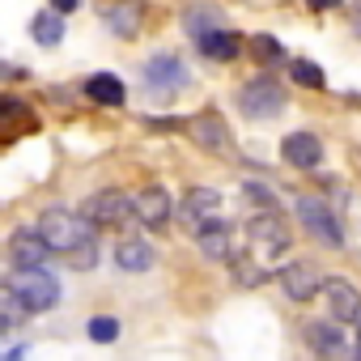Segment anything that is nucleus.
Segmentation results:
<instances>
[{
    "label": "nucleus",
    "instance_id": "nucleus-1",
    "mask_svg": "<svg viewBox=\"0 0 361 361\" xmlns=\"http://www.w3.org/2000/svg\"><path fill=\"white\" fill-rule=\"evenodd\" d=\"M35 230H39V238H43L51 251H60V255H77L81 247L94 243L90 221H85L81 213H73V209H47Z\"/></svg>",
    "mask_w": 361,
    "mask_h": 361
},
{
    "label": "nucleus",
    "instance_id": "nucleus-2",
    "mask_svg": "<svg viewBox=\"0 0 361 361\" xmlns=\"http://www.w3.org/2000/svg\"><path fill=\"white\" fill-rule=\"evenodd\" d=\"M5 289H9L30 314H43V310H51V306L60 302V281H56L47 268H13L9 281H5Z\"/></svg>",
    "mask_w": 361,
    "mask_h": 361
},
{
    "label": "nucleus",
    "instance_id": "nucleus-3",
    "mask_svg": "<svg viewBox=\"0 0 361 361\" xmlns=\"http://www.w3.org/2000/svg\"><path fill=\"white\" fill-rule=\"evenodd\" d=\"M81 217H85L90 226H98V230H123L128 221H136V209H132V196L106 188V192H94V196L85 200Z\"/></svg>",
    "mask_w": 361,
    "mask_h": 361
},
{
    "label": "nucleus",
    "instance_id": "nucleus-4",
    "mask_svg": "<svg viewBox=\"0 0 361 361\" xmlns=\"http://www.w3.org/2000/svg\"><path fill=\"white\" fill-rule=\"evenodd\" d=\"M298 221H302L306 234H310L314 243H323V247H340V243H344V230H340L336 213H331L327 200H319V196H302V200H298Z\"/></svg>",
    "mask_w": 361,
    "mask_h": 361
},
{
    "label": "nucleus",
    "instance_id": "nucleus-5",
    "mask_svg": "<svg viewBox=\"0 0 361 361\" xmlns=\"http://www.w3.org/2000/svg\"><path fill=\"white\" fill-rule=\"evenodd\" d=\"M238 106H243V115H251V119H272V115H281V106H285V90H281L272 77H255V81L243 85Z\"/></svg>",
    "mask_w": 361,
    "mask_h": 361
},
{
    "label": "nucleus",
    "instance_id": "nucleus-6",
    "mask_svg": "<svg viewBox=\"0 0 361 361\" xmlns=\"http://www.w3.org/2000/svg\"><path fill=\"white\" fill-rule=\"evenodd\" d=\"M178 217H183V226H188L192 234H200V230H209L213 221H221V196H217L213 188H192V192L183 196Z\"/></svg>",
    "mask_w": 361,
    "mask_h": 361
},
{
    "label": "nucleus",
    "instance_id": "nucleus-7",
    "mask_svg": "<svg viewBox=\"0 0 361 361\" xmlns=\"http://www.w3.org/2000/svg\"><path fill=\"white\" fill-rule=\"evenodd\" d=\"M281 289H285V298H289V302H310V298H319V293H323V276H319V268H314V264L289 259V264L281 268Z\"/></svg>",
    "mask_w": 361,
    "mask_h": 361
},
{
    "label": "nucleus",
    "instance_id": "nucleus-8",
    "mask_svg": "<svg viewBox=\"0 0 361 361\" xmlns=\"http://www.w3.org/2000/svg\"><path fill=\"white\" fill-rule=\"evenodd\" d=\"M323 298H327V310L336 323H357L361 319V289L344 276H327L323 281Z\"/></svg>",
    "mask_w": 361,
    "mask_h": 361
},
{
    "label": "nucleus",
    "instance_id": "nucleus-9",
    "mask_svg": "<svg viewBox=\"0 0 361 361\" xmlns=\"http://www.w3.org/2000/svg\"><path fill=\"white\" fill-rule=\"evenodd\" d=\"M306 340H310V348H314L319 357H327V361H361V353L348 348V344H344V331L331 327V323H306Z\"/></svg>",
    "mask_w": 361,
    "mask_h": 361
},
{
    "label": "nucleus",
    "instance_id": "nucleus-10",
    "mask_svg": "<svg viewBox=\"0 0 361 361\" xmlns=\"http://www.w3.org/2000/svg\"><path fill=\"white\" fill-rule=\"evenodd\" d=\"M145 85L157 90V94H174V90L188 85V68L178 64L174 56H153V60L145 64Z\"/></svg>",
    "mask_w": 361,
    "mask_h": 361
},
{
    "label": "nucleus",
    "instance_id": "nucleus-11",
    "mask_svg": "<svg viewBox=\"0 0 361 361\" xmlns=\"http://www.w3.org/2000/svg\"><path fill=\"white\" fill-rule=\"evenodd\" d=\"M132 209H136V221H140V226H149V230L166 226V221H170V213H174V204H170V192H166V188H145V192H136V196H132Z\"/></svg>",
    "mask_w": 361,
    "mask_h": 361
},
{
    "label": "nucleus",
    "instance_id": "nucleus-12",
    "mask_svg": "<svg viewBox=\"0 0 361 361\" xmlns=\"http://www.w3.org/2000/svg\"><path fill=\"white\" fill-rule=\"evenodd\" d=\"M47 255H51V247L39 238V230H18V234L9 238V259H13V268H43Z\"/></svg>",
    "mask_w": 361,
    "mask_h": 361
},
{
    "label": "nucleus",
    "instance_id": "nucleus-13",
    "mask_svg": "<svg viewBox=\"0 0 361 361\" xmlns=\"http://www.w3.org/2000/svg\"><path fill=\"white\" fill-rule=\"evenodd\" d=\"M281 157H285L289 166H298V170H314L319 157H323V145H319V136H310V132H289V136L281 140Z\"/></svg>",
    "mask_w": 361,
    "mask_h": 361
},
{
    "label": "nucleus",
    "instance_id": "nucleus-14",
    "mask_svg": "<svg viewBox=\"0 0 361 361\" xmlns=\"http://www.w3.org/2000/svg\"><path fill=\"white\" fill-rule=\"evenodd\" d=\"M196 247H200L209 259H221V264L230 259V264H234V247H238L234 226H230V221H213L209 230H200V234H196Z\"/></svg>",
    "mask_w": 361,
    "mask_h": 361
},
{
    "label": "nucleus",
    "instance_id": "nucleus-15",
    "mask_svg": "<svg viewBox=\"0 0 361 361\" xmlns=\"http://www.w3.org/2000/svg\"><path fill=\"white\" fill-rule=\"evenodd\" d=\"M115 264H119L123 272H149V268H153V247L140 243V238H119Z\"/></svg>",
    "mask_w": 361,
    "mask_h": 361
},
{
    "label": "nucleus",
    "instance_id": "nucleus-16",
    "mask_svg": "<svg viewBox=\"0 0 361 361\" xmlns=\"http://www.w3.org/2000/svg\"><path fill=\"white\" fill-rule=\"evenodd\" d=\"M85 94H90L94 102H102V106H123V102H128L123 81H119V77H111V73H94V77L85 81Z\"/></svg>",
    "mask_w": 361,
    "mask_h": 361
},
{
    "label": "nucleus",
    "instance_id": "nucleus-17",
    "mask_svg": "<svg viewBox=\"0 0 361 361\" xmlns=\"http://www.w3.org/2000/svg\"><path fill=\"white\" fill-rule=\"evenodd\" d=\"M238 51H243L238 35L213 30V35H204V39H200V56H209V60H217V64H230V60H238Z\"/></svg>",
    "mask_w": 361,
    "mask_h": 361
},
{
    "label": "nucleus",
    "instance_id": "nucleus-18",
    "mask_svg": "<svg viewBox=\"0 0 361 361\" xmlns=\"http://www.w3.org/2000/svg\"><path fill=\"white\" fill-rule=\"evenodd\" d=\"M188 132H192L200 145H209V149H226V145H230V132H226V123H217L213 115H200V119H192V123H188Z\"/></svg>",
    "mask_w": 361,
    "mask_h": 361
},
{
    "label": "nucleus",
    "instance_id": "nucleus-19",
    "mask_svg": "<svg viewBox=\"0 0 361 361\" xmlns=\"http://www.w3.org/2000/svg\"><path fill=\"white\" fill-rule=\"evenodd\" d=\"M26 314H30V310H26V306H22V302L5 289V285H0V336L18 331V327L26 323Z\"/></svg>",
    "mask_w": 361,
    "mask_h": 361
},
{
    "label": "nucleus",
    "instance_id": "nucleus-20",
    "mask_svg": "<svg viewBox=\"0 0 361 361\" xmlns=\"http://www.w3.org/2000/svg\"><path fill=\"white\" fill-rule=\"evenodd\" d=\"M136 18H140V5H136V0H123V5H111V9H106L111 30H115V35H123V39H132V35H136Z\"/></svg>",
    "mask_w": 361,
    "mask_h": 361
},
{
    "label": "nucleus",
    "instance_id": "nucleus-21",
    "mask_svg": "<svg viewBox=\"0 0 361 361\" xmlns=\"http://www.w3.org/2000/svg\"><path fill=\"white\" fill-rule=\"evenodd\" d=\"M183 18H188V35H196V39H204V35L221 30V26H217V22H221V13H217V9H209V5H192Z\"/></svg>",
    "mask_w": 361,
    "mask_h": 361
},
{
    "label": "nucleus",
    "instance_id": "nucleus-22",
    "mask_svg": "<svg viewBox=\"0 0 361 361\" xmlns=\"http://www.w3.org/2000/svg\"><path fill=\"white\" fill-rule=\"evenodd\" d=\"M30 35H35V43L56 47V43L64 39V22H60V13H39V18L30 22Z\"/></svg>",
    "mask_w": 361,
    "mask_h": 361
},
{
    "label": "nucleus",
    "instance_id": "nucleus-23",
    "mask_svg": "<svg viewBox=\"0 0 361 361\" xmlns=\"http://www.w3.org/2000/svg\"><path fill=\"white\" fill-rule=\"evenodd\" d=\"M234 281L251 289V285H264V281H268V272H264L251 255H247V259H243V255H234Z\"/></svg>",
    "mask_w": 361,
    "mask_h": 361
},
{
    "label": "nucleus",
    "instance_id": "nucleus-24",
    "mask_svg": "<svg viewBox=\"0 0 361 361\" xmlns=\"http://www.w3.org/2000/svg\"><path fill=\"white\" fill-rule=\"evenodd\" d=\"M293 85H302V90H323V73L310 64V60H293Z\"/></svg>",
    "mask_w": 361,
    "mask_h": 361
},
{
    "label": "nucleus",
    "instance_id": "nucleus-25",
    "mask_svg": "<svg viewBox=\"0 0 361 361\" xmlns=\"http://www.w3.org/2000/svg\"><path fill=\"white\" fill-rule=\"evenodd\" d=\"M85 336H90V340H98V344H111V340L119 336V323H115L111 314H98V319H90V323H85Z\"/></svg>",
    "mask_w": 361,
    "mask_h": 361
},
{
    "label": "nucleus",
    "instance_id": "nucleus-26",
    "mask_svg": "<svg viewBox=\"0 0 361 361\" xmlns=\"http://www.w3.org/2000/svg\"><path fill=\"white\" fill-rule=\"evenodd\" d=\"M251 51H255V60H264V64H276V60L285 56L272 35H255V39H251Z\"/></svg>",
    "mask_w": 361,
    "mask_h": 361
},
{
    "label": "nucleus",
    "instance_id": "nucleus-27",
    "mask_svg": "<svg viewBox=\"0 0 361 361\" xmlns=\"http://www.w3.org/2000/svg\"><path fill=\"white\" fill-rule=\"evenodd\" d=\"M243 192H247V200L259 204L264 213H276V200H272V188H268V183H247Z\"/></svg>",
    "mask_w": 361,
    "mask_h": 361
},
{
    "label": "nucleus",
    "instance_id": "nucleus-28",
    "mask_svg": "<svg viewBox=\"0 0 361 361\" xmlns=\"http://www.w3.org/2000/svg\"><path fill=\"white\" fill-rule=\"evenodd\" d=\"M18 115H26L22 98H0V123H9V119H18Z\"/></svg>",
    "mask_w": 361,
    "mask_h": 361
},
{
    "label": "nucleus",
    "instance_id": "nucleus-29",
    "mask_svg": "<svg viewBox=\"0 0 361 361\" xmlns=\"http://www.w3.org/2000/svg\"><path fill=\"white\" fill-rule=\"evenodd\" d=\"M73 264H77V268H94V264H98V247H94V243H90V247H81V251L73 255Z\"/></svg>",
    "mask_w": 361,
    "mask_h": 361
},
{
    "label": "nucleus",
    "instance_id": "nucleus-30",
    "mask_svg": "<svg viewBox=\"0 0 361 361\" xmlns=\"http://www.w3.org/2000/svg\"><path fill=\"white\" fill-rule=\"evenodd\" d=\"M77 5H81V0H51V9H56V13H73Z\"/></svg>",
    "mask_w": 361,
    "mask_h": 361
},
{
    "label": "nucleus",
    "instance_id": "nucleus-31",
    "mask_svg": "<svg viewBox=\"0 0 361 361\" xmlns=\"http://www.w3.org/2000/svg\"><path fill=\"white\" fill-rule=\"evenodd\" d=\"M336 5H340V0H310V9H319V13L323 9H336Z\"/></svg>",
    "mask_w": 361,
    "mask_h": 361
},
{
    "label": "nucleus",
    "instance_id": "nucleus-32",
    "mask_svg": "<svg viewBox=\"0 0 361 361\" xmlns=\"http://www.w3.org/2000/svg\"><path fill=\"white\" fill-rule=\"evenodd\" d=\"M5 361H26V348H13V353H9Z\"/></svg>",
    "mask_w": 361,
    "mask_h": 361
},
{
    "label": "nucleus",
    "instance_id": "nucleus-33",
    "mask_svg": "<svg viewBox=\"0 0 361 361\" xmlns=\"http://www.w3.org/2000/svg\"><path fill=\"white\" fill-rule=\"evenodd\" d=\"M357 35H361V13H357Z\"/></svg>",
    "mask_w": 361,
    "mask_h": 361
}]
</instances>
